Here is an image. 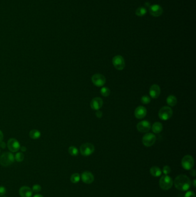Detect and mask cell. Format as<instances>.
<instances>
[{
  "instance_id": "obj_1",
  "label": "cell",
  "mask_w": 196,
  "mask_h": 197,
  "mask_svg": "<svg viewBox=\"0 0 196 197\" xmlns=\"http://www.w3.org/2000/svg\"><path fill=\"white\" fill-rule=\"evenodd\" d=\"M191 182L189 177L185 175H179L174 180V185L180 191H187L190 189Z\"/></svg>"
},
{
  "instance_id": "obj_2",
  "label": "cell",
  "mask_w": 196,
  "mask_h": 197,
  "mask_svg": "<svg viewBox=\"0 0 196 197\" xmlns=\"http://www.w3.org/2000/svg\"><path fill=\"white\" fill-rule=\"evenodd\" d=\"M15 162V156L11 152H5L0 156V164L3 167H8Z\"/></svg>"
},
{
  "instance_id": "obj_3",
  "label": "cell",
  "mask_w": 196,
  "mask_h": 197,
  "mask_svg": "<svg viewBox=\"0 0 196 197\" xmlns=\"http://www.w3.org/2000/svg\"><path fill=\"white\" fill-rule=\"evenodd\" d=\"M159 183L160 187L164 190H168L170 189L173 185V180L172 178L166 175L162 176Z\"/></svg>"
},
{
  "instance_id": "obj_4",
  "label": "cell",
  "mask_w": 196,
  "mask_h": 197,
  "mask_svg": "<svg viewBox=\"0 0 196 197\" xmlns=\"http://www.w3.org/2000/svg\"><path fill=\"white\" fill-rule=\"evenodd\" d=\"M172 115L173 110L168 106H164L162 107L158 112V116L162 121H167L170 119Z\"/></svg>"
},
{
  "instance_id": "obj_5",
  "label": "cell",
  "mask_w": 196,
  "mask_h": 197,
  "mask_svg": "<svg viewBox=\"0 0 196 197\" xmlns=\"http://www.w3.org/2000/svg\"><path fill=\"white\" fill-rule=\"evenodd\" d=\"M94 146L91 143H85L80 146V152L83 156H88L92 154L94 152Z\"/></svg>"
},
{
  "instance_id": "obj_6",
  "label": "cell",
  "mask_w": 196,
  "mask_h": 197,
  "mask_svg": "<svg viewBox=\"0 0 196 197\" xmlns=\"http://www.w3.org/2000/svg\"><path fill=\"white\" fill-rule=\"evenodd\" d=\"M182 167L186 170H190L194 167V161L193 157L190 155L185 156L181 160Z\"/></svg>"
},
{
  "instance_id": "obj_7",
  "label": "cell",
  "mask_w": 196,
  "mask_h": 197,
  "mask_svg": "<svg viewBox=\"0 0 196 197\" xmlns=\"http://www.w3.org/2000/svg\"><path fill=\"white\" fill-rule=\"evenodd\" d=\"M112 64L116 69L119 70L124 69L126 66L124 58L120 55H116L112 59Z\"/></svg>"
},
{
  "instance_id": "obj_8",
  "label": "cell",
  "mask_w": 196,
  "mask_h": 197,
  "mask_svg": "<svg viewBox=\"0 0 196 197\" xmlns=\"http://www.w3.org/2000/svg\"><path fill=\"white\" fill-rule=\"evenodd\" d=\"M156 141L155 135L152 133L145 134L143 137L142 142L144 146L150 147L154 144Z\"/></svg>"
},
{
  "instance_id": "obj_9",
  "label": "cell",
  "mask_w": 196,
  "mask_h": 197,
  "mask_svg": "<svg viewBox=\"0 0 196 197\" xmlns=\"http://www.w3.org/2000/svg\"><path fill=\"white\" fill-rule=\"evenodd\" d=\"M92 81L94 85L98 87H103L106 82V78L101 74H95L92 76Z\"/></svg>"
},
{
  "instance_id": "obj_10",
  "label": "cell",
  "mask_w": 196,
  "mask_h": 197,
  "mask_svg": "<svg viewBox=\"0 0 196 197\" xmlns=\"http://www.w3.org/2000/svg\"><path fill=\"white\" fill-rule=\"evenodd\" d=\"M7 146L9 150L12 152H17L20 150L21 147L20 142L15 139H9Z\"/></svg>"
},
{
  "instance_id": "obj_11",
  "label": "cell",
  "mask_w": 196,
  "mask_h": 197,
  "mask_svg": "<svg viewBox=\"0 0 196 197\" xmlns=\"http://www.w3.org/2000/svg\"><path fill=\"white\" fill-rule=\"evenodd\" d=\"M136 127L139 132L147 133L151 129V123L148 121H143L139 122Z\"/></svg>"
},
{
  "instance_id": "obj_12",
  "label": "cell",
  "mask_w": 196,
  "mask_h": 197,
  "mask_svg": "<svg viewBox=\"0 0 196 197\" xmlns=\"http://www.w3.org/2000/svg\"><path fill=\"white\" fill-rule=\"evenodd\" d=\"M81 179L86 184H91L94 180V177L90 172L85 171L81 175Z\"/></svg>"
},
{
  "instance_id": "obj_13",
  "label": "cell",
  "mask_w": 196,
  "mask_h": 197,
  "mask_svg": "<svg viewBox=\"0 0 196 197\" xmlns=\"http://www.w3.org/2000/svg\"><path fill=\"white\" fill-rule=\"evenodd\" d=\"M150 14L154 17H159L163 13V9L159 5H153L150 6Z\"/></svg>"
},
{
  "instance_id": "obj_14",
  "label": "cell",
  "mask_w": 196,
  "mask_h": 197,
  "mask_svg": "<svg viewBox=\"0 0 196 197\" xmlns=\"http://www.w3.org/2000/svg\"><path fill=\"white\" fill-rule=\"evenodd\" d=\"M103 105V100L100 98H93L91 103H90V107L93 110H99Z\"/></svg>"
},
{
  "instance_id": "obj_15",
  "label": "cell",
  "mask_w": 196,
  "mask_h": 197,
  "mask_svg": "<svg viewBox=\"0 0 196 197\" xmlns=\"http://www.w3.org/2000/svg\"><path fill=\"white\" fill-rule=\"evenodd\" d=\"M150 96L152 98H156L159 97L161 93V88L157 84H153L150 87L149 91Z\"/></svg>"
},
{
  "instance_id": "obj_16",
  "label": "cell",
  "mask_w": 196,
  "mask_h": 197,
  "mask_svg": "<svg viewBox=\"0 0 196 197\" xmlns=\"http://www.w3.org/2000/svg\"><path fill=\"white\" fill-rule=\"evenodd\" d=\"M135 116L138 119H143L147 114V110L143 106H139L135 110Z\"/></svg>"
},
{
  "instance_id": "obj_17",
  "label": "cell",
  "mask_w": 196,
  "mask_h": 197,
  "mask_svg": "<svg viewBox=\"0 0 196 197\" xmlns=\"http://www.w3.org/2000/svg\"><path fill=\"white\" fill-rule=\"evenodd\" d=\"M33 191L27 186H23L19 190V194L21 197H32Z\"/></svg>"
},
{
  "instance_id": "obj_18",
  "label": "cell",
  "mask_w": 196,
  "mask_h": 197,
  "mask_svg": "<svg viewBox=\"0 0 196 197\" xmlns=\"http://www.w3.org/2000/svg\"><path fill=\"white\" fill-rule=\"evenodd\" d=\"M152 130L154 133H160L163 130V125L161 122H155L152 126Z\"/></svg>"
},
{
  "instance_id": "obj_19",
  "label": "cell",
  "mask_w": 196,
  "mask_h": 197,
  "mask_svg": "<svg viewBox=\"0 0 196 197\" xmlns=\"http://www.w3.org/2000/svg\"><path fill=\"white\" fill-rule=\"evenodd\" d=\"M166 102L168 105L171 107H174L177 103V99L174 95H170L167 97Z\"/></svg>"
},
{
  "instance_id": "obj_20",
  "label": "cell",
  "mask_w": 196,
  "mask_h": 197,
  "mask_svg": "<svg viewBox=\"0 0 196 197\" xmlns=\"http://www.w3.org/2000/svg\"><path fill=\"white\" fill-rule=\"evenodd\" d=\"M150 172L151 174L155 177H158L162 175L161 169L159 167L155 166L151 167L150 169Z\"/></svg>"
},
{
  "instance_id": "obj_21",
  "label": "cell",
  "mask_w": 196,
  "mask_h": 197,
  "mask_svg": "<svg viewBox=\"0 0 196 197\" xmlns=\"http://www.w3.org/2000/svg\"><path fill=\"white\" fill-rule=\"evenodd\" d=\"M29 135L32 139H39L41 137V133L39 130L34 129L29 132Z\"/></svg>"
},
{
  "instance_id": "obj_22",
  "label": "cell",
  "mask_w": 196,
  "mask_h": 197,
  "mask_svg": "<svg viewBox=\"0 0 196 197\" xmlns=\"http://www.w3.org/2000/svg\"><path fill=\"white\" fill-rule=\"evenodd\" d=\"M81 176L78 173L73 174L70 177V180L73 183H77L80 182Z\"/></svg>"
},
{
  "instance_id": "obj_23",
  "label": "cell",
  "mask_w": 196,
  "mask_h": 197,
  "mask_svg": "<svg viewBox=\"0 0 196 197\" xmlns=\"http://www.w3.org/2000/svg\"><path fill=\"white\" fill-rule=\"evenodd\" d=\"M147 11L145 9V8L144 7H139L136 10V15L137 16H138L139 17H142L145 14H146Z\"/></svg>"
},
{
  "instance_id": "obj_24",
  "label": "cell",
  "mask_w": 196,
  "mask_h": 197,
  "mask_svg": "<svg viewBox=\"0 0 196 197\" xmlns=\"http://www.w3.org/2000/svg\"><path fill=\"white\" fill-rule=\"evenodd\" d=\"M68 151H69V153L70 155L73 156H76L78 155V149L75 147V146H70L69 148V149H68Z\"/></svg>"
},
{
  "instance_id": "obj_25",
  "label": "cell",
  "mask_w": 196,
  "mask_h": 197,
  "mask_svg": "<svg viewBox=\"0 0 196 197\" xmlns=\"http://www.w3.org/2000/svg\"><path fill=\"white\" fill-rule=\"evenodd\" d=\"M15 159L18 162H22L24 159V155L23 153L22 152H18L15 156Z\"/></svg>"
},
{
  "instance_id": "obj_26",
  "label": "cell",
  "mask_w": 196,
  "mask_h": 197,
  "mask_svg": "<svg viewBox=\"0 0 196 197\" xmlns=\"http://www.w3.org/2000/svg\"><path fill=\"white\" fill-rule=\"evenodd\" d=\"M101 93L104 97H107L110 95L109 89L107 87H103L101 89Z\"/></svg>"
},
{
  "instance_id": "obj_27",
  "label": "cell",
  "mask_w": 196,
  "mask_h": 197,
  "mask_svg": "<svg viewBox=\"0 0 196 197\" xmlns=\"http://www.w3.org/2000/svg\"><path fill=\"white\" fill-rule=\"evenodd\" d=\"M141 102L144 105H148L151 102V98L147 95H144L141 98Z\"/></svg>"
},
{
  "instance_id": "obj_28",
  "label": "cell",
  "mask_w": 196,
  "mask_h": 197,
  "mask_svg": "<svg viewBox=\"0 0 196 197\" xmlns=\"http://www.w3.org/2000/svg\"><path fill=\"white\" fill-rule=\"evenodd\" d=\"M41 185H33L32 190L33 192L37 193V192H39L41 191Z\"/></svg>"
},
{
  "instance_id": "obj_29",
  "label": "cell",
  "mask_w": 196,
  "mask_h": 197,
  "mask_svg": "<svg viewBox=\"0 0 196 197\" xmlns=\"http://www.w3.org/2000/svg\"><path fill=\"white\" fill-rule=\"evenodd\" d=\"M163 172L165 175H167L168 174H169L171 172V168L168 165L165 166L163 168Z\"/></svg>"
},
{
  "instance_id": "obj_30",
  "label": "cell",
  "mask_w": 196,
  "mask_h": 197,
  "mask_svg": "<svg viewBox=\"0 0 196 197\" xmlns=\"http://www.w3.org/2000/svg\"><path fill=\"white\" fill-rule=\"evenodd\" d=\"M184 197H196V194L193 191H188L185 194Z\"/></svg>"
},
{
  "instance_id": "obj_31",
  "label": "cell",
  "mask_w": 196,
  "mask_h": 197,
  "mask_svg": "<svg viewBox=\"0 0 196 197\" xmlns=\"http://www.w3.org/2000/svg\"><path fill=\"white\" fill-rule=\"evenodd\" d=\"M6 189L3 186H0V196L4 195L6 193Z\"/></svg>"
},
{
  "instance_id": "obj_32",
  "label": "cell",
  "mask_w": 196,
  "mask_h": 197,
  "mask_svg": "<svg viewBox=\"0 0 196 197\" xmlns=\"http://www.w3.org/2000/svg\"><path fill=\"white\" fill-rule=\"evenodd\" d=\"M96 115L98 118H101L103 116V113L101 111L97 110L96 112Z\"/></svg>"
},
{
  "instance_id": "obj_33",
  "label": "cell",
  "mask_w": 196,
  "mask_h": 197,
  "mask_svg": "<svg viewBox=\"0 0 196 197\" xmlns=\"http://www.w3.org/2000/svg\"><path fill=\"white\" fill-rule=\"evenodd\" d=\"M6 144H5V142H4L2 141L0 142V147H1V148L4 149H5L6 148Z\"/></svg>"
},
{
  "instance_id": "obj_34",
  "label": "cell",
  "mask_w": 196,
  "mask_h": 197,
  "mask_svg": "<svg viewBox=\"0 0 196 197\" xmlns=\"http://www.w3.org/2000/svg\"><path fill=\"white\" fill-rule=\"evenodd\" d=\"M190 174H191V176H194V177L196 176V171H195L194 169H190Z\"/></svg>"
},
{
  "instance_id": "obj_35",
  "label": "cell",
  "mask_w": 196,
  "mask_h": 197,
  "mask_svg": "<svg viewBox=\"0 0 196 197\" xmlns=\"http://www.w3.org/2000/svg\"><path fill=\"white\" fill-rule=\"evenodd\" d=\"M3 139H4V134L2 132V131L0 130V142L2 141Z\"/></svg>"
},
{
  "instance_id": "obj_36",
  "label": "cell",
  "mask_w": 196,
  "mask_h": 197,
  "mask_svg": "<svg viewBox=\"0 0 196 197\" xmlns=\"http://www.w3.org/2000/svg\"><path fill=\"white\" fill-rule=\"evenodd\" d=\"M21 152H26L27 151V148L25 146H21L20 147V149Z\"/></svg>"
},
{
  "instance_id": "obj_37",
  "label": "cell",
  "mask_w": 196,
  "mask_h": 197,
  "mask_svg": "<svg viewBox=\"0 0 196 197\" xmlns=\"http://www.w3.org/2000/svg\"><path fill=\"white\" fill-rule=\"evenodd\" d=\"M33 197H44L43 195H41V194H36V195H35Z\"/></svg>"
},
{
  "instance_id": "obj_38",
  "label": "cell",
  "mask_w": 196,
  "mask_h": 197,
  "mask_svg": "<svg viewBox=\"0 0 196 197\" xmlns=\"http://www.w3.org/2000/svg\"><path fill=\"white\" fill-rule=\"evenodd\" d=\"M193 185H194V187H196V179H194L193 180Z\"/></svg>"
},
{
  "instance_id": "obj_39",
  "label": "cell",
  "mask_w": 196,
  "mask_h": 197,
  "mask_svg": "<svg viewBox=\"0 0 196 197\" xmlns=\"http://www.w3.org/2000/svg\"></svg>"
}]
</instances>
